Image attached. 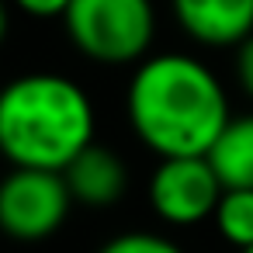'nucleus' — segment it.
<instances>
[{
    "label": "nucleus",
    "instance_id": "f257e3e1",
    "mask_svg": "<svg viewBox=\"0 0 253 253\" xmlns=\"http://www.w3.org/2000/svg\"><path fill=\"white\" fill-rule=\"evenodd\" d=\"M132 132L160 160L205 156L229 125V97L218 77L187 52L146 56L125 94Z\"/></svg>",
    "mask_w": 253,
    "mask_h": 253
},
{
    "label": "nucleus",
    "instance_id": "f03ea898",
    "mask_svg": "<svg viewBox=\"0 0 253 253\" xmlns=\"http://www.w3.org/2000/svg\"><path fill=\"white\" fill-rule=\"evenodd\" d=\"M97 132L87 90L63 73H25L0 87V156L63 173Z\"/></svg>",
    "mask_w": 253,
    "mask_h": 253
},
{
    "label": "nucleus",
    "instance_id": "7ed1b4c3",
    "mask_svg": "<svg viewBox=\"0 0 253 253\" xmlns=\"http://www.w3.org/2000/svg\"><path fill=\"white\" fill-rule=\"evenodd\" d=\"M63 28L90 63L139 66L156 39V7L153 0H73Z\"/></svg>",
    "mask_w": 253,
    "mask_h": 253
},
{
    "label": "nucleus",
    "instance_id": "20e7f679",
    "mask_svg": "<svg viewBox=\"0 0 253 253\" xmlns=\"http://www.w3.org/2000/svg\"><path fill=\"white\" fill-rule=\"evenodd\" d=\"M73 205L77 201L63 173L11 167V173L0 180V232L18 243L49 239L63 229Z\"/></svg>",
    "mask_w": 253,
    "mask_h": 253
},
{
    "label": "nucleus",
    "instance_id": "39448f33",
    "mask_svg": "<svg viewBox=\"0 0 253 253\" xmlns=\"http://www.w3.org/2000/svg\"><path fill=\"white\" fill-rule=\"evenodd\" d=\"M222 191L225 187L208 156H167L156 163L146 184L149 208L167 225H198L215 218Z\"/></svg>",
    "mask_w": 253,
    "mask_h": 253
},
{
    "label": "nucleus",
    "instance_id": "423d86ee",
    "mask_svg": "<svg viewBox=\"0 0 253 253\" xmlns=\"http://www.w3.org/2000/svg\"><path fill=\"white\" fill-rule=\"evenodd\" d=\"M187 39L208 49H236L253 35V0H170Z\"/></svg>",
    "mask_w": 253,
    "mask_h": 253
},
{
    "label": "nucleus",
    "instance_id": "0eeeda50",
    "mask_svg": "<svg viewBox=\"0 0 253 253\" xmlns=\"http://www.w3.org/2000/svg\"><path fill=\"white\" fill-rule=\"evenodd\" d=\"M63 177H66V187H70L73 201L84 205V208H111L128 191V167H125V160L115 149L97 146V142H90L63 170Z\"/></svg>",
    "mask_w": 253,
    "mask_h": 253
},
{
    "label": "nucleus",
    "instance_id": "6e6552de",
    "mask_svg": "<svg viewBox=\"0 0 253 253\" xmlns=\"http://www.w3.org/2000/svg\"><path fill=\"white\" fill-rule=\"evenodd\" d=\"M205 156L225 191H253V115H232Z\"/></svg>",
    "mask_w": 253,
    "mask_h": 253
},
{
    "label": "nucleus",
    "instance_id": "1a4fd4ad",
    "mask_svg": "<svg viewBox=\"0 0 253 253\" xmlns=\"http://www.w3.org/2000/svg\"><path fill=\"white\" fill-rule=\"evenodd\" d=\"M211 222L229 246H236V250L253 246V191H246V187L222 191V201H218Z\"/></svg>",
    "mask_w": 253,
    "mask_h": 253
},
{
    "label": "nucleus",
    "instance_id": "9d476101",
    "mask_svg": "<svg viewBox=\"0 0 253 253\" xmlns=\"http://www.w3.org/2000/svg\"><path fill=\"white\" fill-rule=\"evenodd\" d=\"M97 253H184V250L170 236H160V232H122L108 239Z\"/></svg>",
    "mask_w": 253,
    "mask_h": 253
},
{
    "label": "nucleus",
    "instance_id": "9b49d317",
    "mask_svg": "<svg viewBox=\"0 0 253 253\" xmlns=\"http://www.w3.org/2000/svg\"><path fill=\"white\" fill-rule=\"evenodd\" d=\"M11 4L18 11H25L28 18H39V21H49V18H59L63 21V14L70 11L73 0H11Z\"/></svg>",
    "mask_w": 253,
    "mask_h": 253
},
{
    "label": "nucleus",
    "instance_id": "f8f14e48",
    "mask_svg": "<svg viewBox=\"0 0 253 253\" xmlns=\"http://www.w3.org/2000/svg\"><path fill=\"white\" fill-rule=\"evenodd\" d=\"M236 80H239V87L253 97V35L236 45Z\"/></svg>",
    "mask_w": 253,
    "mask_h": 253
},
{
    "label": "nucleus",
    "instance_id": "ddd939ff",
    "mask_svg": "<svg viewBox=\"0 0 253 253\" xmlns=\"http://www.w3.org/2000/svg\"><path fill=\"white\" fill-rule=\"evenodd\" d=\"M7 25H11V18H7V4L0 0V45H4V39H7Z\"/></svg>",
    "mask_w": 253,
    "mask_h": 253
},
{
    "label": "nucleus",
    "instance_id": "4468645a",
    "mask_svg": "<svg viewBox=\"0 0 253 253\" xmlns=\"http://www.w3.org/2000/svg\"><path fill=\"white\" fill-rule=\"evenodd\" d=\"M239 253H253V246H246V250H239Z\"/></svg>",
    "mask_w": 253,
    "mask_h": 253
}]
</instances>
